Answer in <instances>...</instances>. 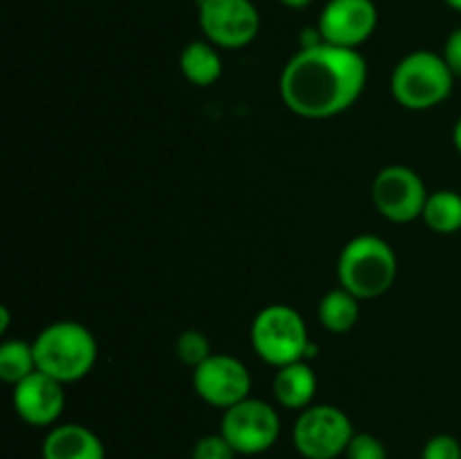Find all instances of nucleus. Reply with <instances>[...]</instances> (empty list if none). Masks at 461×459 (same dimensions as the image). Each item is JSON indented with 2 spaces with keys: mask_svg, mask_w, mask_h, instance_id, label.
Masks as SVG:
<instances>
[{
  "mask_svg": "<svg viewBox=\"0 0 461 459\" xmlns=\"http://www.w3.org/2000/svg\"><path fill=\"white\" fill-rule=\"evenodd\" d=\"M347 459H387V450L378 436L369 432H356L345 450Z\"/></svg>",
  "mask_w": 461,
  "mask_h": 459,
  "instance_id": "aec40b11",
  "label": "nucleus"
},
{
  "mask_svg": "<svg viewBox=\"0 0 461 459\" xmlns=\"http://www.w3.org/2000/svg\"><path fill=\"white\" fill-rule=\"evenodd\" d=\"M36 369L59 382L84 381L97 363V340L93 331L75 320H59L48 324L32 342Z\"/></svg>",
  "mask_w": 461,
  "mask_h": 459,
  "instance_id": "f03ea898",
  "label": "nucleus"
},
{
  "mask_svg": "<svg viewBox=\"0 0 461 459\" xmlns=\"http://www.w3.org/2000/svg\"><path fill=\"white\" fill-rule=\"evenodd\" d=\"M399 261L385 238L360 234L351 238L338 259V282L358 300L381 297L394 286Z\"/></svg>",
  "mask_w": 461,
  "mask_h": 459,
  "instance_id": "7ed1b4c3",
  "label": "nucleus"
},
{
  "mask_svg": "<svg viewBox=\"0 0 461 459\" xmlns=\"http://www.w3.org/2000/svg\"><path fill=\"white\" fill-rule=\"evenodd\" d=\"M282 432L277 410L261 399L248 396L241 403L223 410L221 435L237 454H261L273 448Z\"/></svg>",
  "mask_w": 461,
  "mask_h": 459,
  "instance_id": "0eeeda50",
  "label": "nucleus"
},
{
  "mask_svg": "<svg viewBox=\"0 0 461 459\" xmlns=\"http://www.w3.org/2000/svg\"><path fill=\"white\" fill-rule=\"evenodd\" d=\"M367 86V61L358 50L320 43L300 48L279 75L284 106L306 120L349 111Z\"/></svg>",
  "mask_w": 461,
  "mask_h": 459,
  "instance_id": "f257e3e1",
  "label": "nucleus"
},
{
  "mask_svg": "<svg viewBox=\"0 0 461 459\" xmlns=\"http://www.w3.org/2000/svg\"><path fill=\"white\" fill-rule=\"evenodd\" d=\"M446 4H448L450 9H455V12H461V0H444Z\"/></svg>",
  "mask_w": 461,
  "mask_h": 459,
  "instance_id": "bb28decb",
  "label": "nucleus"
},
{
  "mask_svg": "<svg viewBox=\"0 0 461 459\" xmlns=\"http://www.w3.org/2000/svg\"><path fill=\"white\" fill-rule=\"evenodd\" d=\"M455 75L441 54L417 50L399 61L390 79L392 97L408 111H430L453 93Z\"/></svg>",
  "mask_w": 461,
  "mask_h": 459,
  "instance_id": "39448f33",
  "label": "nucleus"
},
{
  "mask_svg": "<svg viewBox=\"0 0 461 459\" xmlns=\"http://www.w3.org/2000/svg\"><path fill=\"white\" fill-rule=\"evenodd\" d=\"M360 302L354 292L338 286L329 291L318 304V320L327 331L347 333L358 324Z\"/></svg>",
  "mask_w": 461,
  "mask_h": 459,
  "instance_id": "dca6fc26",
  "label": "nucleus"
},
{
  "mask_svg": "<svg viewBox=\"0 0 461 459\" xmlns=\"http://www.w3.org/2000/svg\"><path fill=\"white\" fill-rule=\"evenodd\" d=\"M192 385L198 399L219 410L241 403L252 392V376L246 364L228 354H212L192 374Z\"/></svg>",
  "mask_w": 461,
  "mask_h": 459,
  "instance_id": "9d476101",
  "label": "nucleus"
},
{
  "mask_svg": "<svg viewBox=\"0 0 461 459\" xmlns=\"http://www.w3.org/2000/svg\"><path fill=\"white\" fill-rule=\"evenodd\" d=\"M198 3H201V0H198Z\"/></svg>",
  "mask_w": 461,
  "mask_h": 459,
  "instance_id": "cd10ccee",
  "label": "nucleus"
},
{
  "mask_svg": "<svg viewBox=\"0 0 461 459\" xmlns=\"http://www.w3.org/2000/svg\"><path fill=\"white\" fill-rule=\"evenodd\" d=\"M9 328V309L0 306V333H7Z\"/></svg>",
  "mask_w": 461,
  "mask_h": 459,
  "instance_id": "393cba45",
  "label": "nucleus"
},
{
  "mask_svg": "<svg viewBox=\"0 0 461 459\" xmlns=\"http://www.w3.org/2000/svg\"><path fill=\"white\" fill-rule=\"evenodd\" d=\"M36 372V358L32 342L5 340L0 346V378L9 385H18Z\"/></svg>",
  "mask_w": 461,
  "mask_h": 459,
  "instance_id": "a211bd4d",
  "label": "nucleus"
},
{
  "mask_svg": "<svg viewBox=\"0 0 461 459\" xmlns=\"http://www.w3.org/2000/svg\"><path fill=\"white\" fill-rule=\"evenodd\" d=\"M428 196L430 194L421 176L403 165L385 166L372 183L374 207L392 223H412L421 219Z\"/></svg>",
  "mask_w": 461,
  "mask_h": 459,
  "instance_id": "1a4fd4ad",
  "label": "nucleus"
},
{
  "mask_svg": "<svg viewBox=\"0 0 461 459\" xmlns=\"http://www.w3.org/2000/svg\"><path fill=\"white\" fill-rule=\"evenodd\" d=\"M14 410L18 417L34 428H48L59 421L66 408L63 382L36 369L32 376L14 385Z\"/></svg>",
  "mask_w": 461,
  "mask_h": 459,
  "instance_id": "f8f14e48",
  "label": "nucleus"
},
{
  "mask_svg": "<svg viewBox=\"0 0 461 459\" xmlns=\"http://www.w3.org/2000/svg\"><path fill=\"white\" fill-rule=\"evenodd\" d=\"M198 25L216 48L239 50L257 39L261 16L252 0H201Z\"/></svg>",
  "mask_w": 461,
  "mask_h": 459,
  "instance_id": "6e6552de",
  "label": "nucleus"
},
{
  "mask_svg": "<svg viewBox=\"0 0 461 459\" xmlns=\"http://www.w3.org/2000/svg\"><path fill=\"white\" fill-rule=\"evenodd\" d=\"M351 418L336 405H311L293 426V444L304 459H338L354 439Z\"/></svg>",
  "mask_w": 461,
  "mask_h": 459,
  "instance_id": "423d86ee",
  "label": "nucleus"
},
{
  "mask_svg": "<svg viewBox=\"0 0 461 459\" xmlns=\"http://www.w3.org/2000/svg\"><path fill=\"white\" fill-rule=\"evenodd\" d=\"M178 66L185 79L198 88L216 84L223 75V58H221L216 45L210 40H192V43L185 45Z\"/></svg>",
  "mask_w": 461,
  "mask_h": 459,
  "instance_id": "2eb2a0df",
  "label": "nucleus"
},
{
  "mask_svg": "<svg viewBox=\"0 0 461 459\" xmlns=\"http://www.w3.org/2000/svg\"><path fill=\"white\" fill-rule=\"evenodd\" d=\"M275 399L279 405L288 410H306L311 408L318 392V378L313 367L306 360L284 364L277 369L273 381Z\"/></svg>",
  "mask_w": 461,
  "mask_h": 459,
  "instance_id": "4468645a",
  "label": "nucleus"
},
{
  "mask_svg": "<svg viewBox=\"0 0 461 459\" xmlns=\"http://www.w3.org/2000/svg\"><path fill=\"white\" fill-rule=\"evenodd\" d=\"M43 459H106V448L90 428L61 423L43 439Z\"/></svg>",
  "mask_w": 461,
  "mask_h": 459,
  "instance_id": "ddd939ff",
  "label": "nucleus"
},
{
  "mask_svg": "<svg viewBox=\"0 0 461 459\" xmlns=\"http://www.w3.org/2000/svg\"><path fill=\"white\" fill-rule=\"evenodd\" d=\"M453 144H455V148H457L459 156H461V117H459L457 124H455V129H453Z\"/></svg>",
  "mask_w": 461,
  "mask_h": 459,
  "instance_id": "a878e982",
  "label": "nucleus"
},
{
  "mask_svg": "<svg viewBox=\"0 0 461 459\" xmlns=\"http://www.w3.org/2000/svg\"><path fill=\"white\" fill-rule=\"evenodd\" d=\"M176 356L187 367L196 369L198 364H203L212 356V345L205 333L196 331V328H189V331L180 333L178 340H176Z\"/></svg>",
  "mask_w": 461,
  "mask_h": 459,
  "instance_id": "6ab92c4d",
  "label": "nucleus"
},
{
  "mask_svg": "<svg viewBox=\"0 0 461 459\" xmlns=\"http://www.w3.org/2000/svg\"><path fill=\"white\" fill-rule=\"evenodd\" d=\"M441 57H444L446 66L450 68L455 79H457V76L461 79V27H457L455 32H450V36L444 43V52H441Z\"/></svg>",
  "mask_w": 461,
  "mask_h": 459,
  "instance_id": "5701e85b",
  "label": "nucleus"
},
{
  "mask_svg": "<svg viewBox=\"0 0 461 459\" xmlns=\"http://www.w3.org/2000/svg\"><path fill=\"white\" fill-rule=\"evenodd\" d=\"M237 450L223 435H205L194 444L192 459H234Z\"/></svg>",
  "mask_w": 461,
  "mask_h": 459,
  "instance_id": "412c9836",
  "label": "nucleus"
},
{
  "mask_svg": "<svg viewBox=\"0 0 461 459\" xmlns=\"http://www.w3.org/2000/svg\"><path fill=\"white\" fill-rule=\"evenodd\" d=\"M421 459H461V444L453 435H435L423 446Z\"/></svg>",
  "mask_w": 461,
  "mask_h": 459,
  "instance_id": "4be33fe9",
  "label": "nucleus"
},
{
  "mask_svg": "<svg viewBox=\"0 0 461 459\" xmlns=\"http://www.w3.org/2000/svg\"><path fill=\"white\" fill-rule=\"evenodd\" d=\"M250 342L255 354L273 367L306 360L313 356L309 327L293 306L270 304L252 320Z\"/></svg>",
  "mask_w": 461,
  "mask_h": 459,
  "instance_id": "20e7f679",
  "label": "nucleus"
},
{
  "mask_svg": "<svg viewBox=\"0 0 461 459\" xmlns=\"http://www.w3.org/2000/svg\"><path fill=\"white\" fill-rule=\"evenodd\" d=\"M279 3L288 9H304V7H309L313 0H279Z\"/></svg>",
  "mask_w": 461,
  "mask_h": 459,
  "instance_id": "b1692460",
  "label": "nucleus"
},
{
  "mask_svg": "<svg viewBox=\"0 0 461 459\" xmlns=\"http://www.w3.org/2000/svg\"><path fill=\"white\" fill-rule=\"evenodd\" d=\"M423 223L437 234H455L461 230V194L439 189L428 196L423 207Z\"/></svg>",
  "mask_w": 461,
  "mask_h": 459,
  "instance_id": "f3484780",
  "label": "nucleus"
},
{
  "mask_svg": "<svg viewBox=\"0 0 461 459\" xmlns=\"http://www.w3.org/2000/svg\"><path fill=\"white\" fill-rule=\"evenodd\" d=\"M378 27V7L374 0H329L320 12L318 30L324 43L358 50Z\"/></svg>",
  "mask_w": 461,
  "mask_h": 459,
  "instance_id": "9b49d317",
  "label": "nucleus"
}]
</instances>
